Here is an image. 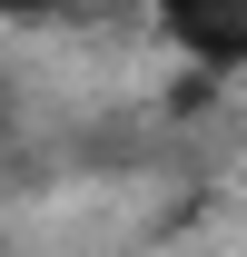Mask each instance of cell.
Segmentation results:
<instances>
[{
	"mask_svg": "<svg viewBox=\"0 0 247 257\" xmlns=\"http://www.w3.org/2000/svg\"><path fill=\"white\" fill-rule=\"evenodd\" d=\"M158 20L188 60L208 69H247V0H158Z\"/></svg>",
	"mask_w": 247,
	"mask_h": 257,
	"instance_id": "cell-1",
	"label": "cell"
},
{
	"mask_svg": "<svg viewBox=\"0 0 247 257\" xmlns=\"http://www.w3.org/2000/svg\"><path fill=\"white\" fill-rule=\"evenodd\" d=\"M69 0H0V20H60Z\"/></svg>",
	"mask_w": 247,
	"mask_h": 257,
	"instance_id": "cell-2",
	"label": "cell"
}]
</instances>
